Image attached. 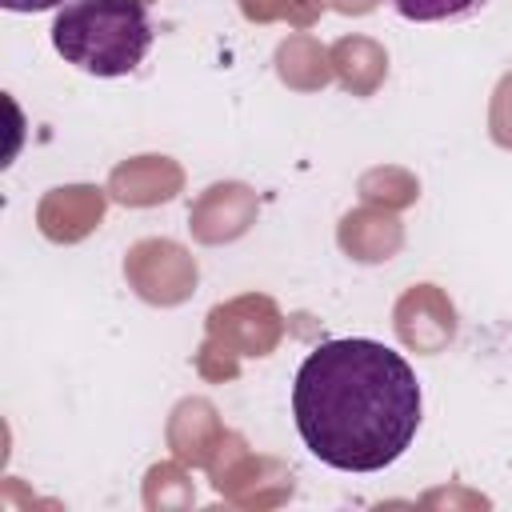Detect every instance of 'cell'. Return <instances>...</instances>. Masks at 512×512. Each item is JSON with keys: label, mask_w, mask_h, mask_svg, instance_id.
Wrapping results in <instances>:
<instances>
[{"label": "cell", "mask_w": 512, "mask_h": 512, "mask_svg": "<svg viewBox=\"0 0 512 512\" xmlns=\"http://www.w3.org/2000/svg\"><path fill=\"white\" fill-rule=\"evenodd\" d=\"M484 4H488V0H392V8H396L404 20H416V24L460 20V16L480 12Z\"/></svg>", "instance_id": "3957f363"}, {"label": "cell", "mask_w": 512, "mask_h": 512, "mask_svg": "<svg viewBox=\"0 0 512 512\" xmlns=\"http://www.w3.org/2000/svg\"><path fill=\"white\" fill-rule=\"evenodd\" d=\"M292 416L304 448L336 472H380L420 428L412 364L368 336L316 344L292 380Z\"/></svg>", "instance_id": "6da1fadb"}, {"label": "cell", "mask_w": 512, "mask_h": 512, "mask_svg": "<svg viewBox=\"0 0 512 512\" xmlns=\"http://www.w3.org/2000/svg\"><path fill=\"white\" fill-rule=\"evenodd\" d=\"M8 12H48V8H64L68 0H0Z\"/></svg>", "instance_id": "277c9868"}, {"label": "cell", "mask_w": 512, "mask_h": 512, "mask_svg": "<svg viewBox=\"0 0 512 512\" xmlns=\"http://www.w3.org/2000/svg\"><path fill=\"white\" fill-rule=\"evenodd\" d=\"M52 48L88 76H128L152 48L144 0H68L52 20Z\"/></svg>", "instance_id": "7a4b0ae2"}]
</instances>
